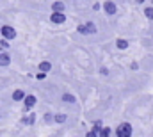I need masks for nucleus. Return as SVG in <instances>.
Returning <instances> with one entry per match:
<instances>
[{"instance_id": "17", "label": "nucleus", "mask_w": 153, "mask_h": 137, "mask_svg": "<svg viewBox=\"0 0 153 137\" xmlns=\"http://www.w3.org/2000/svg\"><path fill=\"white\" fill-rule=\"evenodd\" d=\"M109 134H111V130L105 127V128H102V134H100V136H109Z\"/></svg>"}, {"instance_id": "7", "label": "nucleus", "mask_w": 153, "mask_h": 137, "mask_svg": "<svg viewBox=\"0 0 153 137\" xmlns=\"http://www.w3.org/2000/svg\"><path fill=\"white\" fill-rule=\"evenodd\" d=\"M9 64H11V57H9V54L2 52V54H0V66L5 68V66H9Z\"/></svg>"}, {"instance_id": "16", "label": "nucleus", "mask_w": 153, "mask_h": 137, "mask_svg": "<svg viewBox=\"0 0 153 137\" xmlns=\"http://www.w3.org/2000/svg\"><path fill=\"white\" fill-rule=\"evenodd\" d=\"M34 121H36V114H30V118H29V125H34Z\"/></svg>"}, {"instance_id": "19", "label": "nucleus", "mask_w": 153, "mask_h": 137, "mask_svg": "<svg viewBox=\"0 0 153 137\" xmlns=\"http://www.w3.org/2000/svg\"><path fill=\"white\" fill-rule=\"evenodd\" d=\"M100 73H102V75H107V73H109V69H107V68H102V69H100Z\"/></svg>"}, {"instance_id": "18", "label": "nucleus", "mask_w": 153, "mask_h": 137, "mask_svg": "<svg viewBox=\"0 0 153 137\" xmlns=\"http://www.w3.org/2000/svg\"><path fill=\"white\" fill-rule=\"evenodd\" d=\"M45 121L50 123V121H52V116H50V114H45Z\"/></svg>"}, {"instance_id": "8", "label": "nucleus", "mask_w": 153, "mask_h": 137, "mask_svg": "<svg viewBox=\"0 0 153 137\" xmlns=\"http://www.w3.org/2000/svg\"><path fill=\"white\" fill-rule=\"evenodd\" d=\"M64 9H66V4H64L62 0H59V2H53V4H52V11H59V13H64Z\"/></svg>"}, {"instance_id": "13", "label": "nucleus", "mask_w": 153, "mask_h": 137, "mask_svg": "<svg viewBox=\"0 0 153 137\" xmlns=\"http://www.w3.org/2000/svg\"><path fill=\"white\" fill-rule=\"evenodd\" d=\"M62 102H66V103H75L76 98L73 96V95H64V96H62Z\"/></svg>"}, {"instance_id": "12", "label": "nucleus", "mask_w": 153, "mask_h": 137, "mask_svg": "<svg viewBox=\"0 0 153 137\" xmlns=\"http://www.w3.org/2000/svg\"><path fill=\"white\" fill-rule=\"evenodd\" d=\"M116 46H117L119 50H125V48H128V41H126V39H117V41H116Z\"/></svg>"}, {"instance_id": "15", "label": "nucleus", "mask_w": 153, "mask_h": 137, "mask_svg": "<svg viewBox=\"0 0 153 137\" xmlns=\"http://www.w3.org/2000/svg\"><path fill=\"white\" fill-rule=\"evenodd\" d=\"M55 123H64L66 121V114H55Z\"/></svg>"}, {"instance_id": "4", "label": "nucleus", "mask_w": 153, "mask_h": 137, "mask_svg": "<svg viewBox=\"0 0 153 137\" xmlns=\"http://www.w3.org/2000/svg\"><path fill=\"white\" fill-rule=\"evenodd\" d=\"M0 32H2V36H4L5 39H14V37H16V31H14L11 25H4Z\"/></svg>"}, {"instance_id": "6", "label": "nucleus", "mask_w": 153, "mask_h": 137, "mask_svg": "<svg viewBox=\"0 0 153 137\" xmlns=\"http://www.w3.org/2000/svg\"><path fill=\"white\" fill-rule=\"evenodd\" d=\"M36 96H32V95H29V96H25V112H29V109L30 107H34L36 105Z\"/></svg>"}, {"instance_id": "20", "label": "nucleus", "mask_w": 153, "mask_h": 137, "mask_svg": "<svg viewBox=\"0 0 153 137\" xmlns=\"http://www.w3.org/2000/svg\"><path fill=\"white\" fill-rule=\"evenodd\" d=\"M134 2H137V4H143V2H144V0H134Z\"/></svg>"}, {"instance_id": "21", "label": "nucleus", "mask_w": 153, "mask_h": 137, "mask_svg": "<svg viewBox=\"0 0 153 137\" xmlns=\"http://www.w3.org/2000/svg\"><path fill=\"white\" fill-rule=\"evenodd\" d=\"M152 2H153V0H152Z\"/></svg>"}, {"instance_id": "9", "label": "nucleus", "mask_w": 153, "mask_h": 137, "mask_svg": "<svg viewBox=\"0 0 153 137\" xmlns=\"http://www.w3.org/2000/svg\"><path fill=\"white\" fill-rule=\"evenodd\" d=\"M25 96H27V95H25V93H23L22 89H16V91L13 93V100H14V102H20V100H25Z\"/></svg>"}, {"instance_id": "2", "label": "nucleus", "mask_w": 153, "mask_h": 137, "mask_svg": "<svg viewBox=\"0 0 153 137\" xmlns=\"http://www.w3.org/2000/svg\"><path fill=\"white\" fill-rule=\"evenodd\" d=\"M80 34L87 36V34H94L96 32V25L93 23V22H87V23H84V25H78V29H76Z\"/></svg>"}, {"instance_id": "1", "label": "nucleus", "mask_w": 153, "mask_h": 137, "mask_svg": "<svg viewBox=\"0 0 153 137\" xmlns=\"http://www.w3.org/2000/svg\"><path fill=\"white\" fill-rule=\"evenodd\" d=\"M132 125L130 123H123V125H119L117 127V130H116V136L117 137H130L132 136Z\"/></svg>"}, {"instance_id": "10", "label": "nucleus", "mask_w": 153, "mask_h": 137, "mask_svg": "<svg viewBox=\"0 0 153 137\" xmlns=\"http://www.w3.org/2000/svg\"><path fill=\"white\" fill-rule=\"evenodd\" d=\"M100 128H102V121H96V125H94V128L89 132V136H100V134H102Z\"/></svg>"}, {"instance_id": "14", "label": "nucleus", "mask_w": 153, "mask_h": 137, "mask_svg": "<svg viewBox=\"0 0 153 137\" xmlns=\"http://www.w3.org/2000/svg\"><path fill=\"white\" fill-rule=\"evenodd\" d=\"M144 16H146L148 20H153V5H150V7L144 9Z\"/></svg>"}, {"instance_id": "5", "label": "nucleus", "mask_w": 153, "mask_h": 137, "mask_svg": "<svg viewBox=\"0 0 153 137\" xmlns=\"http://www.w3.org/2000/svg\"><path fill=\"white\" fill-rule=\"evenodd\" d=\"M103 11L109 14V16H112L116 14V11H117V7H116L114 2H111V0H107V2H103Z\"/></svg>"}, {"instance_id": "11", "label": "nucleus", "mask_w": 153, "mask_h": 137, "mask_svg": "<svg viewBox=\"0 0 153 137\" xmlns=\"http://www.w3.org/2000/svg\"><path fill=\"white\" fill-rule=\"evenodd\" d=\"M38 68L41 69V71H45V73H48V71H50V69H52V64H50V63H48V61H43V63H41V64H39Z\"/></svg>"}, {"instance_id": "3", "label": "nucleus", "mask_w": 153, "mask_h": 137, "mask_svg": "<svg viewBox=\"0 0 153 137\" xmlns=\"http://www.w3.org/2000/svg\"><path fill=\"white\" fill-rule=\"evenodd\" d=\"M50 22H52V23L61 25V23H64V22H66V14H64V13H59V11H53V13H52V16H50Z\"/></svg>"}]
</instances>
